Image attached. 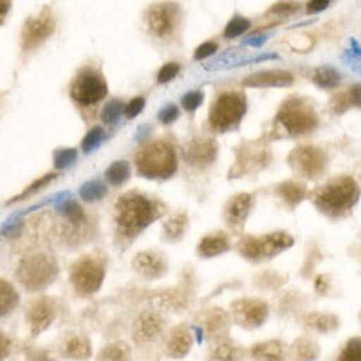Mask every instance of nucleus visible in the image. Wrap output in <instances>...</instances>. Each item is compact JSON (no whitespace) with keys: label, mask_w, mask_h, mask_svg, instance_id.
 Instances as JSON below:
<instances>
[{"label":"nucleus","mask_w":361,"mask_h":361,"mask_svg":"<svg viewBox=\"0 0 361 361\" xmlns=\"http://www.w3.org/2000/svg\"><path fill=\"white\" fill-rule=\"evenodd\" d=\"M105 140V128L103 127H92L89 132L85 134L82 141V152L83 154H90L92 150L99 147Z\"/></svg>","instance_id":"nucleus-45"},{"label":"nucleus","mask_w":361,"mask_h":361,"mask_svg":"<svg viewBox=\"0 0 361 361\" xmlns=\"http://www.w3.org/2000/svg\"><path fill=\"white\" fill-rule=\"evenodd\" d=\"M123 109L125 103L121 99H109L102 111V121L105 125H116L121 119V116H123Z\"/></svg>","instance_id":"nucleus-42"},{"label":"nucleus","mask_w":361,"mask_h":361,"mask_svg":"<svg viewBox=\"0 0 361 361\" xmlns=\"http://www.w3.org/2000/svg\"><path fill=\"white\" fill-rule=\"evenodd\" d=\"M145 105H147V99L143 98V96H135V98H132L130 102L125 103V109H123V116L127 119H134L137 118V116L143 112Z\"/></svg>","instance_id":"nucleus-50"},{"label":"nucleus","mask_w":361,"mask_h":361,"mask_svg":"<svg viewBox=\"0 0 361 361\" xmlns=\"http://www.w3.org/2000/svg\"><path fill=\"white\" fill-rule=\"evenodd\" d=\"M60 354L66 360L87 361L92 357V345H90V340L87 336L73 334V336L66 338L63 343L60 345Z\"/></svg>","instance_id":"nucleus-26"},{"label":"nucleus","mask_w":361,"mask_h":361,"mask_svg":"<svg viewBox=\"0 0 361 361\" xmlns=\"http://www.w3.org/2000/svg\"><path fill=\"white\" fill-rule=\"evenodd\" d=\"M312 204L329 219L349 215L360 201V186L350 176H340L325 183L312 193Z\"/></svg>","instance_id":"nucleus-2"},{"label":"nucleus","mask_w":361,"mask_h":361,"mask_svg":"<svg viewBox=\"0 0 361 361\" xmlns=\"http://www.w3.org/2000/svg\"><path fill=\"white\" fill-rule=\"evenodd\" d=\"M253 361H288V347L280 340H267L250 349Z\"/></svg>","instance_id":"nucleus-27"},{"label":"nucleus","mask_w":361,"mask_h":361,"mask_svg":"<svg viewBox=\"0 0 361 361\" xmlns=\"http://www.w3.org/2000/svg\"><path fill=\"white\" fill-rule=\"evenodd\" d=\"M255 208L253 193H237L224 204L222 209V221L231 231H240L246 224L247 217L251 215V209Z\"/></svg>","instance_id":"nucleus-16"},{"label":"nucleus","mask_w":361,"mask_h":361,"mask_svg":"<svg viewBox=\"0 0 361 361\" xmlns=\"http://www.w3.org/2000/svg\"><path fill=\"white\" fill-rule=\"evenodd\" d=\"M295 238L286 231H271L266 235H244L237 243V253L251 264L275 259L276 255L293 247Z\"/></svg>","instance_id":"nucleus-8"},{"label":"nucleus","mask_w":361,"mask_h":361,"mask_svg":"<svg viewBox=\"0 0 361 361\" xmlns=\"http://www.w3.org/2000/svg\"><path fill=\"white\" fill-rule=\"evenodd\" d=\"M179 73H180V63L177 62L164 63V66L157 71V83H161V85L170 83L172 80L177 78V74Z\"/></svg>","instance_id":"nucleus-49"},{"label":"nucleus","mask_w":361,"mask_h":361,"mask_svg":"<svg viewBox=\"0 0 361 361\" xmlns=\"http://www.w3.org/2000/svg\"><path fill=\"white\" fill-rule=\"evenodd\" d=\"M275 195L286 204V208L295 209L307 199L309 190L302 180H283L275 186Z\"/></svg>","instance_id":"nucleus-23"},{"label":"nucleus","mask_w":361,"mask_h":361,"mask_svg":"<svg viewBox=\"0 0 361 361\" xmlns=\"http://www.w3.org/2000/svg\"><path fill=\"white\" fill-rule=\"evenodd\" d=\"M283 282H286V276H282L280 273L271 269L260 271L259 275L255 276V283L262 289H279L282 288Z\"/></svg>","instance_id":"nucleus-43"},{"label":"nucleus","mask_w":361,"mask_h":361,"mask_svg":"<svg viewBox=\"0 0 361 361\" xmlns=\"http://www.w3.org/2000/svg\"><path fill=\"white\" fill-rule=\"evenodd\" d=\"M219 154V143L214 137H193L183 150V159L193 169H206L214 164Z\"/></svg>","instance_id":"nucleus-17"},{"label":"nucleus","mask_w":361,"mask_h":361,"mask_svg":"<svg viewBox=\"0 0 361 361\" xmlns=\"http://www.w3.org/2000/svg\"><path fill=\"white\" fill-rule=\"evenodd\" d=\"M56 15L53 6H44L37 15L25 18L20 29V49L24 54H31L40 49L56 31Z\"/></svg>","instance_id":"nucleus-11"},{"label":"nucleus","mask_w":361,"mask_h":361,"mask_svg":"<svg viewBox=\"0 0 361 361\" xmlns=\"http://www.w3.org/2000/svg\"><path fill=\"white\" fill-rule=\"evenodd\" d=\"M360 83H356L347 90H340V92L333 94V98L329 99V111L333 114H345L347 111L360 109Z\"/></svg>","instance_id":"nucleus-28"},{"label":"nucleus","mask_w":361,"mask_h":361,"mask_svg":"<svg viewBox=\"0 0 361 361\" xmlns=\"http://www.w3.org/2000/svg\"><path fill=\"white\" fill-rule=\"evenodd\" d=\"M179 116H180V109L177 107V105H173V103H169L166 107L161 109V112L157 118H159V121L163 125H172V123H176L177 119H179Z\"/></svg>","instance_id":"nucleus-52"},{"label":"nucleus","mask_w":361,"mask_h":361,"mask_svg":"<svg viewBox=\"0 0 361 361\" xmlns=\"http://www.w3.org/2000/svg\"><path fill=\"white\" fill-rule=\"evenodd\" d=\"M143 22L150 37L159 42H172L180 33L185 13L176 0H161L145 9Z\"/></svg>","instance_id":"nucleus-5"},{"label":"nucleus","mask_w":361,"mask_h":361,"mask_svg":"<svg viewBox=\"0 0 361 361\" xmlns=\"http://www.w3.org/2000/svg\"><path fill=\"white\" fill-rule=\"evenodd\" d=\"M107 275L105 262L92 255H83L71 266L69 282L74 293L82 298H90L102 289Z\"/></svg>","instance_id":"nucleus-10"},{"label":"nucleus","mask_w":361,"mask_h":361,"mask_svg":"<svg viewBox=\"0 0 361 361\" xmlns=\"http://www.w3.org/2000/svg\"><path fill=\"white\" fill-rule=\"evenodd\" d=\"M288 164L293 172L305 180H318L325 176L329 156L324 148L314 145H300L288 156Z\"/></svg>","instance_id":"nucleus-12"},{"label":"nucleus","mask_w":361,"mask_h":361,"mask_svg":"<svg viewBox=\"0 0 361 361\" xmlns=\"http://www.w3.org/2000/svg\"><path fill=\"white\" fill-rule=\"evenodd\" d=\"M13 353V338L8 333L0 331V361H6Z\"/></svg>","instance_id":"nucleus-55"},{"label":"nucleus","mask_w":361,"mask_h":361,"mask_svg":"<svg viewBox=\"0 0 361 361\" xmlns=\"http://www.w3.org/2000/svg\"><path fill=\"white\" fill-rule=\"evenodd\" d=\"M69 96L82 111L98 107L109 96V83L99 69L83 67L71 82Z\"/></svg>","instance_id":"nucleus-9"},{"label":"nucleus","mask_w":361,"mask_h":361,"mask_svg":"<svg viewBox=\"0 0 361 361\" xmlns=\"http://www.w3.org/2000/svg\"><path fill=\"white\" fill-rule=\"evenodd\" d=\"M17 280L29 293H38L47 289L56 282L60 275L56 259L49 253H29L18 262Z\"/></svg>","instance_id":"nucleus-6"},{"label":"nucleus","mask_w":361,"mask_h":361,"mask_svg":"<svg viewBox=\"0 0 361 361\" xmlns=\"http://www.w3.org/2000/svg\"><path fill=\"white\" fill-rule=\"evenodd\" d=\"M56 320V305L47 296H38L31 300L25 307V322H27L31 336H40Z\"/></svg>","instance_id":"nucleus-15"},{"label":"nucleus","mask_w":361,"mask_h":361,"mask_svg":"<svg viewBox=\"0 0 361 361\" xmlns=\"http://www.w3.org/2000/svg\"><path fill=\"white\" fill-rule=\"evenodd\" d=\"M333 0H307V4H305V11L309 15H318V13L325 11V9L331 6Z\"/></svg>","instance_id":"nucleus-56"},{"label":"nucleus","mask_w":361,"mask_h":361,"mask_svg":"<svg viewBox=\"0 0 361 361\" xmlns=\"http://www.w3.org/2000/svg\"><path fill=\"white\" fill-rule=\"evenodd\" d=\"M298 300L300 298V293L296 291H289V293H283L282 296L279 298V311L280 314H286V312H291V311H298L300 305H298Z\"/></svg>","instance_id":"nucleus-48"},{"label":"nucleus","mask_w":361,"mask_h":361,"mask_svg":"<svg viewBox=\"0 0 361 361\" xmlns=\"http://www.w3.org/2000/svg\"><path fill=\"white\" fill-rule=\"evenodd\" d=\"M324 259V255H322V251L318 250V246H312L311 250H309V253H307V259H305V264H304V269H302V275L304 276H309L312 273V269H314V266L318 262H320V260Z\"/></svg>","instance_id":"nucleus-53"},{"label":"nucleus","mask_w":361,"mask_h":361,"mask_svg":"<svg viewBox=\"0 0 361 361\" xmlns=\"http://www.w3.org/2000/svg\"><path fill=\"white\" fill-rule=\"evenodd\" d=\"M219 51V44L215 40H208V42H202L201 45H199L197 49L193 51V60H197V62H201V60H206V58L214 56L215 53Z\"/></svg>","instance_id":"nucleus-51"},{"label":"nucleus","mask_w":361,"mask_h":361,"mask_svg":"<svg viewBox=\"0 0 361 361\" xmlns=\"http://www.w3.org/2000/svg\"><path fill=\"white\" fill-rule=\"evenodd\" d=\"M231 250V238L224 231H214L201 238L197 246V255L201 259H215L219 255H224Z\"/></svg>","instance_id":"nucleus-22"},{"label":"nucleus","mask_w":361,"mask_h":361,"mask_svg":"<svg viewBox=\"0 0 361 361\" xmlns=\"http://www.w3.org/2000/svg\"><path fill=\"white\" fill-rule=\"evenodd\" d=\"M300 8H302V4H300L298 0H279V2H275V4L269 6L264 11V17L273 18V22H280L283 18L298 15Z\"/></svg>","instance_id":"nucleus-34"},{"label":"nucleus","mask_w":361,"mask_h":361,"mask_svg":"<svg viewBox=\"0 0 361 361\" xmlns=\"http://www.w3.org/2000/svg\"><path fill=\"white\" fill-rule=\"evenodd\" d=\"M11 0H0V25H4L6 18H8L9 11H11Z\"/></svg>","instance_id":"nucleus-58"},{"label":"nucleus","mask_w":361,"mask_h":361,"mask_svg":"<svg viewBox=\"0 0 361 361\" xmlns=\"http://www.w3.org/2000/svg\"><path fill=\"white\" fill-rule=\"evenodd\" d=\"M135 170L150 180H169L179 169V152L169 140H154L145 143L135 154Z\"/></svg>","instance_id":"nucleus-3"},{"label":"nucleus","mask_w":361,"mask_h":361,"mask_svg":"<svg viewBox=\"0 0 361 361\" xmlns=\"http://www.w3.org/2000/svg\"><path fill=\"white\" fill-rule=\"evenodd\" d=\"M190 219L186 212H179V214L170 215L163 224V240L166 243H177L183 240L186 230H188Z\"/></svg>","instance_id":"nucleus-31"},{"label":"nucleus","mask_w":361,"mask_h":361,"mask_svg":"<svg viewBox=\"0 0 361 361\" xmlns=\"http://www.w3.org/2000/svg\"><path fill=\"white\" fill-rule=\"evenodd\" d=\"M206 334L212 341H222L228 338L231 327V316L230 312H226L224 309H212L206 318Z\"/></svg>","instance_id":"nucleus-25"},{"label":"nucleus","mask_w":361,"mask_h":361,"mask_svg":"<svg viewBox=\"0 0 361 361\" xmlns=\"http://www.w3.org/2000/svg\"><path fill=\"white\" fill-rule=\"evenodd\" d=\"M192 300H193V289L190 288L188 283H183V286H177V288L169 289L166 293H163L159 302L163 307H169L172 309L173 312H177L190 307Z\"/></svg>","instance_id":"nucleus-29"},{"label":"nucleus","mask_w":361,"mask_h":361,"mask_svg":"<svg viewBox=\"0 0 361 361\" xmlns=\"http://www.w3.org/2000/svg\"><path fill=\"white\" fill-rule=\"evenodd\" d=\"M56 177H58L56 172L45 173V176L38 177V179H35L33 183H31V185H29L27 188L24 190V192L18 193L17 197H13L11 201H9V204H15V202H20V201H25V199H29V197H33L35 193H38V192H40V190H44L45 186L51 185V183H53V180L56 179Z\"/></svg>","instance_id":"nucleus-41"},{"label":"nucleus","mask_w":361,"mask_h":361,"mask_svg":"<svg viewBox=\"0 0 361 361\" xmlns=\"http://www.w3.org/2000/svg\"><path fill=\"white\" fill-rule=\"evenodd\" d=\"M164 331V318L157 311L152 309H145L137 314L132 327V338L135 343H150L157 340Z\"/></svg>","instance_id":"nucleus-18"},{"label":"nucleus","mask_w":361,"mask_h":361,"mask_svg":"<svg viewBox=\"0 0 361 361\" xmlns=\"http://www.w3.org/2000/svg\"><path fill=\"white\" fill-rule=\"evenodd\" d=\"M237 161L231 169L230 177H243L264 170L271 163V150L264 141H244L237 147Z\"/></svg>","instance_id":"nucleus-13"},{"label":"nucleus","mask_w":361,"mask_h":361,"mask_svg":"<svg viewBox=\"0 0 361 361\" xmlns=\"http://www.w3.org/2000/svg\"><path fill=\"white\" fill-rule=\"evenodd\" d=\"M132 267L143 279L157 280L169 273V260L164 259L161 251H140L132 259Z\"/></svg>","instance_id":"nucleus-19"},{"label":"nucleus","mask_w":361,"mask_h":361,"mask_svg":"<svg viewBox=\"0 0 361 361\" xmlns=\"http://www.w3.org/2000/svg\"><path fill=\"white\" fill-rule=\"evenodd\" d=\"M96 361H132L130 345L127 341H114L105 345L96 356Z\"/></svg>","instance_id":"nucleus-35"},{"label":"nucleus","mask_w":361,"mask_h":361,"mask_svg":"<svg viewBox=\"0 0 361 361\" xmlns=\"http://www.w3.org/2000/svg\"><path fill=\"white\" fill-rule=\"evenodd\" d=\"M288 357L291 361H316L320 357V345L312 338H296L288 349Z\"/></svg>","instance_id":"nucleus-30"},{"label":"nucleus","mask_w":361,"mask_h":361,"mask_svg":"<svg viewBox=\"0 0 361 361\" xmlns=\"http://www.w3.org/2000/svg\"><path fill=\"white\" fill-rule=\"evenodd\" d=\"M78 159V150L76 148H58L53 154V163L56 170L69 169L71 164L76 163Z\"/></svg>","instance_id":"nucleus-44"},{"label":"nucleus","mask_w":361,"mask_h":361,"mask_svg":"<svg viewBox=\"0 0 361 361\" xmlns=\"http://www.w3.org/2000/svg\"><path fill=\"white\" fill-rule=\"evenodd\" d=\"M341 82H343V76H341L340 71L334 69V67H318V69L312 73V83L324 90L336 89V87L341 85Z\"/></svg>","instance_id":"nucleus-32"},{"label":"nucleus","mask_w":361,"mask_h":361,"mask_svg":"<svg viewBox=\"0 0 361 361\" xmlns=\"http://www.w3.org/2000/svg\"><path fill=\"white\" fill-rule=\"evenodd\" d=\"M300 324L304 327L311 329L314 333L329 334L336 331L340 327V318L333 312H320V311H311L300 316Z\"/></svg>","instance_id":"nucleus-24"},{"label":"nucleus","mask_w":361,"mask_h":361,"mask_svg":"<svg viewBox=\"0 0 361 361\" xmlns=\"http://www.w3.org/2000/svg\"><path fill=\"white\" fill-rule=\"evenodd\" d=\"M204 102V92L202 90H190L180 98V107L185 109L186 112H195Z\"/></svg>","instance_id":"nucleus-47"},{"label":"nucleus","mask_w":361,"mask_h":361,"mask_svg":"<svg viewBox=\"0 0 361 361\" xmlns=\"http://www.w3.org/2000/svg\"><path fill=\"white\" fill-rule=\"evenodd\" d=\"M230 316L238 327L253 331L266 324L269 318V305L262 298H238L231 302Z\"/></svg>","instance_id":"nucleus-14"},{"label":"nucleus","mask_w":361,"mask_h":361,"mask_svg":"<svg viewBox=\"0 0 361 361\" xmlns=\"http://www.w3.org/2000/svg\"><path fill=\"white\" fill-rule=\"evenodd\" d=\"M107 192H109V186L105 180H99V179L87 180L85 185L80 188V199L92 204V202H99L102 199H105Z\"/></svg>","instance_id":"nucleus-37"},{"label":"nucleus","mask_w":361,"mask_h":361,"mask_svg":"<svg viewBox=\"0 0 361 361\" xmlns=\"http://www.w3.org/2000/svg\"><path fill=\"white\" fill-rule=\"evenodd\" d=\"M293 83H295L293 73L286 69H269L250 74L247 78H244L243 85L250 89H271V87H289Z\"/></svg>","instance_id":"nucleus-21"},{"label":"nucleus","mask_w":361,"mask_h":361,"mask_svg":"<svg viewBox=\"0 0 361 361\" xmlns=\"http://www.w3.org/2000/svg\"><path fill=\"white\" fill-rule=\"evenodd\" d=\"M130 164L127 161H114L105 170V183H107V186H123L130 179Z\"/></svg>","instance_id":"nucleus-36"},{"label":"nucleus","mask_w":361,"mask_h":361,"mask_svg":"<svg viewBox=\"0 0 361 361\" xmlns=\"http://www.w3.org/2000/svg\"><path fill=\"white\" fill-rule=\"evenodd\" d=\"M58 214H60L62 221H66V222L89 221V219H87L85 209L80 206L78 201H74V199H67V201H63L62 204L58 206Z\"/></svg>","instance_id":"nucleus-40"},{"label":"nucleus","mask_w":361,"mask_h":361,"mask_svg":"<svg viewBox=\"0 0 361 361\" xmlns=\"http://www.w3.org/2000/svg\"><path fill=\"white\" fill-rule=\"evenodd\" d=\"M212 360L214 361H243V349L237 347L230 338L219 341V345L212 353Z\"/></svg>","instance_id":"nucleus-38"},{"label":"nucleus","mask_w":361,"mask_h":361,"mask_svg":"<svg viewBox=\"0 0 361 361\" xmlns=\"http://www.w3.org/2000/svg\"><path fill=\"white\" fill-rule=\"evenodd\" d=\"M247 112V98L238 90H226L214 99L208 114V125L214 132L224 134L240 127Z\"/></svg>","instance_id":"nucleus-7"},{"label":"nucleus","mask_w":361,"mask_h":361,"mask_svg":"<svg viewBox=\"0 0 361 361\" xmlns=\"http://www.w3.org/2000/svg\"><path fill=\"white\" fill-rule=\"evenodd\" d=\"M25 361H56L53 357V354L45 349H35V347H29L25 349Z\"/></svg>","instance_id":"nucleus-54"},{"label":"nucleus","mask_w":361,"mask_h":361,"mask_svg":"<svg viewBox=\"0 0 361 361\" xmlns=\"http://www.w3.org/2000/svg\"><path fill=\"white\" fill-rule=\"evenodd\" d=\"M320 127V116L314 103L305 96H289L283 99L275 116V128L286 137H305Z\"/></svg>","instance_id":"nucleus-4"},{"label":"nucleus","mask_w":361,"mask_h":361,"mask_svg":"<svg viewBox=\"0 0 361 361\" xmlns=\"http://www.w3.org/2000/svg\"><path fill=\"white\" fill-rule=\"evenodd\" d=\"M20 296L11 282L0 279V318L11 314L18 307Z\"/></svg>","instance_id":"nucleus-33"},{"label":"nucleus","mask_w":361,"mask_h":361,"mask_svg":"<svg viewBox=\"0 0 361 361\" xmlns=\"http://www.w3.org/2000/svg\"><path fill=\"white\" fill-rule=\"evenodd\" d=\"M336 361H361V341L360 338H350L347 343L341 347Z\"/></svg>","instance_id":"nucleus-46"},{"label":"nucleus","mask_w":361,"mask_h":361,"mask_svg":"<svg viewBox=\"0 0 361 361\" xmlns=\"http://www.w3.org/2000/svg\"><path fill=\"white\" fill-rule=\"evenodd\" d=\"M166 209L169 206L163 201L150 197L137 190H130V192L119 195L114 206L116 244L119 247H127L152 222L159 221L166 214Z\"/></svg>","instance_id":"nucleus-1"},{"label":"nucleus","mask_w":361,"mask_h":361,"mask_svg":"<svg viewBox=\"0 0 361 361\" xmlns=\"http://www.w3.org/2000/svg\"><path fill=\"white\" fill-rule=\"evenodd\" d=\"M193 345V333L192 329L186 324L176 325L166 336V343H164V354L172 360H183L188 356Z\"/></svg>","instance_id":"nucleus-20"},{"label":"nucleus","mask_w":361,"mask_h":361,"mask_svg":"<svg viewBox=\"0 0 361 361\" xmlns=\"http://www.w3.org/2000/svg\"><path fill=\"white\" fill-rule=\"evenodd\" d=\"M331 288V275H318L314 280V291L318 295H325Z\"/></svg>","instance_id":"nucleus-57"},{"label":"nucleus","mask_w":361,"mask_h":361,"mask_svg":"<svg viewBox=\"0 0 361 361\" xmlns=\"http://www.w3.org/2000/svg\"><path fill=\"white\" fill-rule=\"evenodd\" d=\"M251 25H253V22H251L250 18L243 17V15H235V17H231L230 22L226 24L222 37H224L226 40H235V38L250 33Z\"/></svg>","instance_id":"nucleus-39"}]
</instances>
